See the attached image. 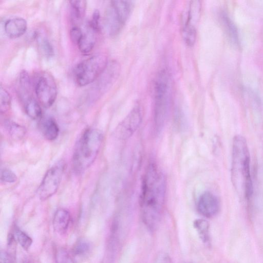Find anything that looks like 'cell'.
I'll return each mask as SVG.
<instances>
[{
    "instance_id": "11",
    "label": "cell",
    "mask_w": 263,
    "mask_h": 263,
    "mask_svg": "<svg viewBox=\"0 0 263 263\" xmlns=\"http://www.w3.org/2000/svg\"><path fill=\"white\" fill-rule=\"evenodd\" d=\"M27 28V23L26 20L21 17L10 18L4 24L6 34L11 39L21 37L26 32Z\"/></svg>"
},
{
    "instance_id": "1",
    "label": "cell",
    "mask_w": 263,
    "mask_h": 263,
    "mask_svg": "<svg viewBox=\"0 0 263 263\" xmlns=\"http://www.w3.org/2000/svg\"><path fill=\"white\" fill-rule=\"evenodd\" d=\"M166 191L165 179L154 163L147 166L141 186L140 204L143 221L151 231H155L160 222Z\"/></svg>"
},
{
    "instance_id": "13",
    "label": "cell",
    "mask_w": 263,
    "mask_h": 263,
    "mask_svg": "<svg viewBox=\"0 0 263 263\" xmlns=\"http://www.w3.org/2000/svg\"><path fill=\"white\" fill-rule=\"evenodd\" d=\"M70 220L69 212L64 209H59L55 212L53 219L54 231L60 235L65 234L68 229Z\"/></svg>"
},
{
    "instance_id": "30",
    "label": "cell",
    "mask_w": 263,
    "mask_h": 263,
    "mask_svg": "<svg viewBox=\"0 0 263 263\" xmlns=\"http://www.w3.org/2000/svg\"><path fill=\"white\" fill-rule=\"evenodd\" d=\"M70 34L71 40L77 44L83 34V31L78 25H73L71 27Z\"/></svg>"
},
{
    "instance_id": "9",
    "label": "cell",
    "mask_w": 263,
    "mask_h": 263,
    "mask_svg": "<svg viewBox=\"0 0 263 263\" xmlns=\"http://www.w3.org/2000/svg\"><path fill=\"white\" fill-rule=\"evenodd\" d=\"M141 121L140 107L135 106L117 126L115 130L116 137L121 140L129 138L138 128Z\"/></svg>"
},
{
    "instance_id": "4",
    "label": "cell",
    "mask_w": 263,
    "mask_h": 263,
    "mask_svg": "<svg viewBox=\"0 0 263 263\" xmlns=\"http://www.w3.org/2000/svg\"><path fill=\"white\" fill-rule=\"evenodd\" d=\"M171 80L165 69L157 74L154 84V121L157 133L163 129L169 115L172 100Z\"/></svg>"
},
{
    "instance_id": "15",
    "label": "cell",
    "mask_w": 263,
    "mask_h": 263,
    "mask_svg": "<svg viewBox=\"0 0 263 263\" xmlns=\"http://www.w3.org/2000/svg\"><path fill=\"white\" fill-rule=\"evenodd\" d=\"M95 32L89 26L86 31H83V34L77 44L82 54H88L93 49L96 43Z\"/></svg>"
},
{
    "instance_id": "24",
    "label": "cell",
    "mask_w": 263,
    "mask_h": 263,
    "mask_svg": "<svg viewBox=\"0 0 263 263\" xmlns=\"http://www.w3.org/2000/svg\"><path fill=\"white\" fill-rule=\"evenodd\" d=\"M182 37L188 46H193L196 41V28L192 26H183L182 28Z\"/></svg>"
},
{
    "instance_id": "25",
    "label": "cell",
    "mask_w": 263,
    "mask_h": 263,
    "mask_svg": "<svg viewBox=\"0 0 263 263\" xmlns=\"http://www.w3.org/2000/svg\"><path fill=\"white\" fill-rule=\"evenodd\" d=\"M90 245L86 240L81 239L78 241L73 248V253L78 256L86 254L89 250Z\"/></svg>"
},
{
    "instance_id": "21",
    "label": "cell",
    "mask_w": 263,
    "mask_h": 263,
    "mask_svg": "<svg viewBox=\"0 0 263 263\" xmlns=\"http://www.w3.org/2000/svg\"><path fill=\"white\" fill-rule=\"evenodd\" d=\"M9 135L14 138L20 139L25 134V129L22 126L12 121H8L5 123Z\"/></svg>"
},
{
    "instance_id": "27",
    "label": "cell",
    "mask_w": 263,
    "mask_h": 263,
    "mask_svg": "<svg viewBox=\"0 0 263 263\" xmlns=\"http://www.w3.org/2000/svg\"><path fill=\"white\" fill-rule=\"evenodd\" d=\"M1 180L5 183H12L17 180L15 174L8 168L2 170L1 172Z\"/></svg>"
},
{
    "instance_id": "2",
    "label": "cell",
    "mask_w": 263,
    "mask_h": 263,
    "mask_svg": "<svg viewBox=\"0 0 263 263\" xmlns=\"http://www.w3.org/2000/svg\"><path fill=\"white\" fill-rule=\"evenodd\" d=\"M231 179L239 193L249 201L253 192L250 155L246 139L238 135L234 137L233 141Z\"/></svg>"
},
{
    "instance_id": "28",
    "label": "cell",
    "mask_w": 263,
    "mask_h": 263,
    "mask_svg": "<svg viewBox=\"0 0 263 263\" xmlns=\"http://www.w3.org/2000/svg\"><path fill=\"white\" fill-rule=\"evenodd\" d=\"M89 26L96 32L100 30V14L98 10L93 11Z\"/></svg>"
},
{
    "instance_id": "16",
    "label": "cell",
    "mask_w": 263,
    "mask_h": 263,
    "mask_svg": "<svg viewBox=\"0 0 263 263\" xmlns=\"http://www.w3.org/2000/svg\"><path fill=\"white\" fill-rule=\"evenodd\" d=\"M201 9V4L199 1L190 2L187 11L185 20L183 26H195L198 20Z\"/></svg>"
},
{
    "instance_id": "12",
    "label": "cell",
    "mask_w": 263,
    "mask_h": 263,
    "mask_svg": "<svg viewBox=\"0 0 263 263\" xmlns=\"http://www.w3.org/2000/svg\"><path fill=\"white\" fill-rule=\"evenodd\" d=\"M40 131L45 139L49 141L56 139L59 134V127L56 121L52 117H46L39 124Z\"/></svg>"
},
{
    "instance_id": "6",
    "label": "cell",
    "mask_w": 263,
    "mask_h": 263,
    "mask_svg": "<svg viewBox=\"0 0 263 263\" xmlns=\"http://www.w3.org/2000/svg\"><path fill=\"white\" fill-rule=\"evenodd\" d=\"M130 1H112L105 14L104 23L106 30L111 36L120 32L128 20L133 9Z\"/></svg>"
},
{
    "instance_id": "23",
    "label": "cell",
    "mask_w": 263,
    "mask_h": 263,
    "mask_svg": "<svg viewBox=\"0 0 263 263\" xmlns=\"http://www.w3.org/2000/svg\"><path fill=\"white\" fill-rule=\"evenodd\" d=\"M11 98L9 93L2 86L0 87V110L2 114L7 112L11 107Z\"/></svg>"
},
{
    "instance_id": "10",
    "label": "cell",
    "mask_w": 263,
    "mask_h": 263,
    "mask_svg": "<svg viewBox=\"0 0 263 263\" xmlns=\"http://www.w3.org/2000/svg\"><path fill=\"white\" fill-rule=\"evenodd\" d=\"M220 208L218 198L211 192L206 191L200 195L197 203L198 212L202 216L211 218L215 216Z\"/></svg>"
},
{
    "instance_id": "17",
    "label": "cell",
    "mask_w": 263,
    "mask_h": 263,
    "mask_svg": "<svg viewBox=\"0 0 263 263\" xmlns=\"http://www.w3.org/2000/svg\"><path fill=\"white\" fill-rule=\"evenodd\" d=\"M69 3L73 22V25H78L77 23L81 21L85 15L86 9V1L83 0L70 1Z\"/></svg>"
},
{
    "instance_id": "14",
    "label": "cell",
    "mask_w": 263,
    "mask_h": 263,
    "mask_svg": "<svg viewBox=\"0 0 263 263\" xmlns=\"http://www.w3.org/2000/svg\"><path fill=\"white\" fill-rule=\"evenodd\" d=\"M220 21L229 40L233 45H239V36L237 27L233 21L224 11L220 15Z\"/></svg>"
},
{
    "instance_id": "22",
    "label": "cell",
    "mask_w": 263,
    "mask_h": 263,
    "mask_svg": "<svg viewBox=\"0 0 263 263\" xmlns=\"http://www.w3.org/2000/svg\"><path fill=\"white\" fill-rule=\"evenodd\" d=\"M14 236L16 240L24 250H28L30 248L32 243V240L24 232L16 227L14 229Z\"/></svg>"
},
{
    "instance_id": "31",
    "label": "cell",
    "mask_w": 263,
    "mask_h": 263,
    "mask_svg": "<svg viewBox=\"0 0 263 263\" xmlns=\"http://www.w3.org/2000/svg\"><path fill=\"white\" fill-rule=\"evenodd\" d=\"M154 263H172L170 258L166 254H161L158 256Z\"/></svg>"
},
{
    "instance_id": "18",
    "label": "cell",
    "mask_w": 263,
    "mask_h": 263,
    "mask_svg": "<svg viewBox=\"0 0 263 263\" xmlns=\"http://www.w3.org/2000/svg\"><path fill=\"white\" fill-rule=\"evenodd\" d=\"M19 86L21 98L24 101L32 97L31 95V81L28 72L23 70L19 78Z\"/></svg>"
},
{
    "instance_id": "29",
    "label": "cell",
    "mask_w": 263,
    "mask_h": 263,
    "mask_svg": "<svg viewBox=\"0 0 263 263\" xmlns=\"http://www.w3.org/2000/svg\"><path fill=\"white\" fill-rule=\"evenodd\" d=\"M56 263H74L73 260L66 251L59 250L56 254Z\"/></svg>"
},
{
    "instance_id": "8",
    "label": "cell",
    "mask_w": 263,
    "mask_h": 263,
    "mask_svg": "<svg viewBox=\"0 0 263 263\" xmlns=\"http://www.w3.org/2000/svg\"><path fill=\"white\" fill-rule=\"evenodd\" d=\"M34 88L37 99L44 107L49 108L53 104L57 97V87L51 74L45 71L38 74Z\"/></svg>"
},
{
    "instance_id": "26",
    "label": "cell",
    "mask_w": 263,
    "mask_h": 263,
    "mask_svg": "<svg viewBox=\"0 0 263 263\" xmlns=\"http://www.w3.org/2000/svg\"><path fill=\"white\" fill-rule=\"evenodd\" d=\"M39 46L43 53L47 57H50L54 53L53 48L50 42L46 38H39Z\"/></svg>"
},
{
    "instance_id": "7",
    "label": "cell",
    "mask_w": 263,
    "mask_h": 263,
    "mask_svg": "<svg viewBox=\"0 0 263 263\" xmlns=\"http://www.w3.org/2000/svg\"><path fill=\"white\" fill-rule=\"evenodd\" d=\"M65 169V162L61 160L46 172L37 192L41 200L48 199L57 192Z\"/></svg>"
},
{
    "instance_id": "3",
    "label": "cell",
    "mask_w": 263,
    "mask_h": 263,
    "mask_svg": "<svg viewBox=\"0 0 263 263\" xmlns=\"http://www.w3.org/2000/svg\"><path fill=\"white\" fill-rule=\"evenodd\" d=\"M103 139L102 133L98 129L86 130L78 140L73 156V166L77 173H82L95 161Z\"/></svg>"
},
{
    "instance_id": "5",
    "label": "cell",
    "mask_w": 263,
    "mask_h": 263,
    "mask_svg": "<svg viewBox=\"0 0 263 263\" xmlns=\"http://www.w3.org/2000/svg\"><path fill=\"white\" fill-rule=\"evenodd\" d=\"M107 57L103 54L93 55L75 67L73 76L79 86L87 85L99 78L108 65Z\"/></svg>"
},
{
    "instance_id": "32",
    "label": "cell",
    "mask_w": 263,
    "mask_h": 263,
    "mask_svg": "<svg viewBox=\"0 0 263 263\" xmlns=\"http://www.w3.org/2000/svg\"><path fill=\"white\" fill-rule=\"evenodd\" d=\"M1 263H13L11 258L6 253L1 254Z\"/></svg>"
},
{
    "instance_id": "20",
    "label": "cell",
    "mask_w": 263,
    "mask_h": 263,
    "mask_svg": "<svg viewBox=\"0 0 263 263\" xmlns=\"http://www.w3.org/2000/svg\"><path fill=\"white\" fill-rule=\"evenodd\" d=\"M193 226L197 231L202 242L206 244L210 243V224L208 221L203 219H197L194 220Z\"/></svg>"
},
{
    "instance_id": "19",
    "label": "cell",
    "mask_w": 263,
    "mask_h": 263,
    "mask_svg": "<svg viewBox=\"0 0 263 263\" xmlns=\"http://www.w3.org/2000/svg\"><path fill=\"white\" fill-rule=\"evenodd\" d=\"M24 109L26 114L32 119H38L42 116L41 106L32 97L24 102Z\"/></svg>"
}]
</instances>
